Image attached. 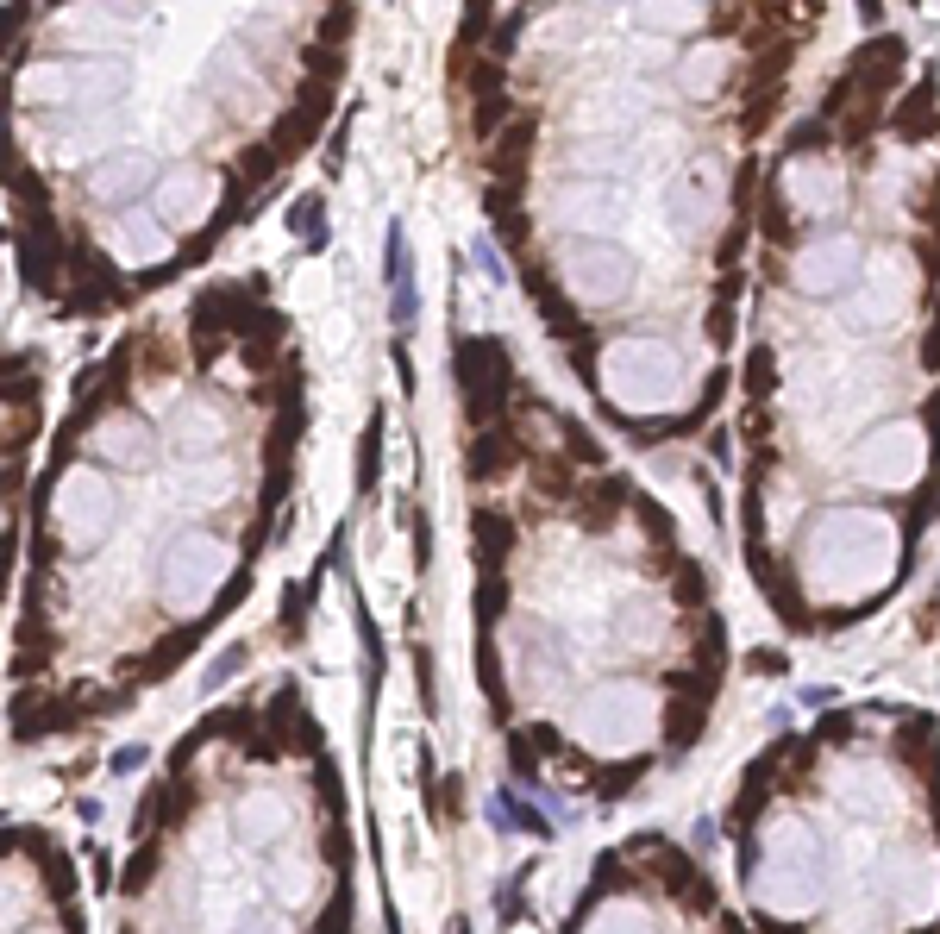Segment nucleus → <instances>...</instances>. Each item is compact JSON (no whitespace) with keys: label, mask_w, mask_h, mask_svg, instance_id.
Returning <instances> with one entry per match:
<instances>
[{"label":"nucleus","mask_w":940,"mask_h":934,"mask_svg":"<svg viewBox=\"0 0 940 934\" xmlns=\"http://www.w3.org/2000/svg\"><path fill=\"white\" fill-rule=\"evenodd\" d=\"M821 7H477L452 107L539 326L633 446L696 439L734 370L765 138Z\"/></svg>","instance_id":"f257e3e1"},{"label":"nucleus","mask_w":940,"mask_h":934,"mask_svg":"<svg viewBox=\"0 0 940 934\" xmlns=\"http://www.w3.org/2000/svg\"><path fill=\"white\" fill-rule=\"evenodd\" d=\"M740 546L790 634H846L940 515V69L859 38L784 126L752 232Z\"/></svg>","instance_id":"f03ea898"},{"label":"nucleus","mask_w":940,"mask_h":934,"mask_svg":"<svg viewBox=\"0 0 940 934\" xmlns=\"http://www.w3.org/2000/svg\"><path fill=\"white\" fill-rule=\"evenodd\" d=\"M308 364L264 276H214L94 358L32 483L7 728L82 734L245 602L295 489Z\"/></svg>","instance_id":"7ed1b4c3"},{"label":"nucleus","mask_w":940,"mask_h":934,"mask_svg":"<svg viewBox=\"0 0 940 934\" xmlns=\"http://www.w3.org/2000/svg\"><path fill=\"white\" fill-rule=\"evenodd\" d=\"M477 684L514 772L621 803L709 734L727 615L671 508L502 333L452 339Z\"/></svg>","instance_id":"20e7f679"},{"label":"nucleus","mask_w":940,"mask_h":934,"mask_svg":"<svg viewBox=\"0 0 940 934\" xmlns=\"http://www.w3.org/2000/svg\"><path fill=\"white\" fill-rule=\"evenodd\" d=\"M345 7H19L13 270L57 320L151 301L214 258L320 138Z\"/></svg>","instance_id":"39448f33"},{"label":"nucleus","mask_w":940,"mask_h":934,"mask_svg":"<svg viewBox=\"0 0 940 934\" xmlns=\"http://www.w3.org/2000/svg\"><path fill=\"white\" fill-rule=\"evenodd\" d=\"M113 934H358L351 815L289 671L188 728L132 803Z\"/></svg>","instance_id":"423d86ee"},{"label":"nucleus","mask_w":940,"mask_h":934,"mask_svg":"<svg viewBox=\"0 0 940 934\" xmlns=\"http://www.w3.org/2000/svg\"><path fill=\"white\" fill-rule=\"evenodd\" d=\"M759 934H940V721L846 703L771 740L727 797Z\"/></svg>","instance_id":"0eeeda50"},{"label":"nucleus","mask_w":940,"mask_h":934,"mask_svg":"<svg viewBox=\"0 0 940 934\" xmlns=\"http://www.w3.org/2000/svg\"><path fill=\"white\" fill-rule=\"evenodd\" d=\"M564 934H746V922L684 840L646 828L590 866Z\"/></svg>","instance_id":"6e6552de"},{"label":"nucleus","mask_w":940,"mask_h":934,"mask_svg":"<svg viewBox=\"0 0 940 934\" xmlns=\"http://www.w3.org/2000/svg\"><path fill=\"white\" fill-rule=\"evenodd\" d=\"M7 934H88L76 859L38 822H7Z\"/></svg>","instance_id":"1a4fd4ad"}]
</instances>
